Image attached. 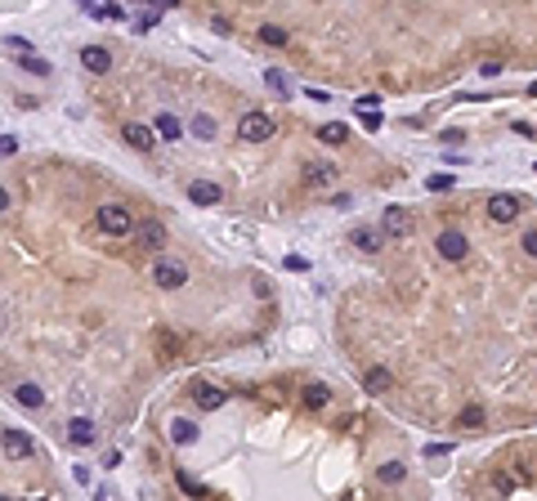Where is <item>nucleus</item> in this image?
I'll use <instances>...</instances> for the list:
<instances>
[{
  "label": "nucleus",
  "instance_id": "20",
  "mask_svg": "<svg viewBox=\"0 0 537 501\" xmlns=\"http://www.w3.org/2000/svg\"><path fill=\"white\" fill-rule=\"evenodd\" d=\"M327 399H332V390H327V385H318V381L305 385V408L318 412V408H327Z\"/></svg>",
  "mask_w": 537,
  "mask_h": 501
},
{
  "label": "nucleus",
  "instance_id": "10",
  "mask_svg": "<svg viewBox=\"0 0 537 501\" xmlns=\"http://www.w3.org/2000/svg\"><path fill=\"white\" fill-rule=\"evenodd\" d=\"M350 242H354V247H358V251H367V255H376V251H381V247H385V233H381V229H354V233H350Z\"/></svg>",
  "mask_w": 537,
  "mask_h": 501
},
{
  "label": "nucleus",
  "instance_id": "17",
  "mask_svg": "<svg viewBox=\"0 0 537 501\" xmlns=\"http://www.w3.org/2000/svg\"><path fill=\"white\" fill-rule=\"evenodd\" d=\"M171 439L179 443V448H188V443L197 439V425H193V421H184V417H179V421H171Z\"/></svg>",
  "mask_w": 537,
  "mask_h": 501
},
{
  "label": "nucleus",
  "instance_id": "14",
  "mask_svg": "<svg viewBox=\"0 0 537 501\" xmlns=\"http://www.w3.org/2000/svg\"><path fill=\"white\" fill-rule=\"evenodd\" d=\"M224 399H229V394H224L220 385H197V408H202V412L224 408Z\"/></svg>",
  "mask_w": 537,
  "mask_h": 501
},
{
  "label": "nucleus",
  "instance_id": "13",
  "mask_svg": "<svg viewBox=\"0 0 537 501\" xmlns=\"http://www.w3.org/2000/svg\"><path fill=\"white\" fill-rule=\"evenodd\" d=\"M188 197H193L197 206H220V197H224V188L220 184H206V179H197L193 188H188Z\"/></svg>",
  "mask_w": 537,
  "mask_h": 501
},
{
  "label": "nucleus",
  "instance_id": "18",
  "mask_svg": "<svg viewBox=\"0 0 537 501\" xmlns=\"http://www.w3.org/2000/svg\"><path fill=\"white\" fill-rule=\"evenodd\" d=\"M318 139H323V144H345V139H350V126L327 121V126H318Z\"/></svg>",
  "mask_w": 537,
  "mask_h": 501
},
{
  "label": "nucleus",
  "instance_id": "25",
  "mask_svg": "<svg viewBox=\"0 0 537 501\" xmlns=\"http://www.w3.org/2000/svg\"><path fill=\"white\" fill-rule=\"evenodd\" d=\"M265 81H269V90L278 94V99H291V85H287V77H282V72H265Z\"/></svg>",
  "mask_w": 537,
  "mask_h": 501
},
{
  "label": "nucleus",
  "instance_id": "27",
  "mask_svg": "<svg viewBox=\"0 0 537 501\" xmlns=\"http://www.w3.org/2000/svg\"><path fill=\"white\" fill-rule=\"evenodd\" d=\"M18 68H23V72H32V77H45V72H50V63L32 54V59H18Z\"/></svg>",
  "mask_w": 537,
  "mask_h": 501
},
{
  "label": "nucleus",
  "instance_id": "24",
  "mask_svg": "<svg viewBox=\"0 0 537 501\" xmlns=\"http://www.w3.org/2000/svg\"><path fill=\"white\" fill-rule=\"evenodd\" d=\"M175 479H179V488H184V493H188V497H193V501H206V488H202V484H197V479H188V475H184V470H179V475H175Z\"/></svg>",
  "mask_w": 537,
  "mask_h": 501
},
{
  "label": "nucleus",
  "instance_id": "15",
  "mask_svg": "<svg viewBox=\"0 0 537 501\" xmlns=\"http://www.w3.org/2000/svg\"><path fill=\"white\" fill-rule=\"evenodd\" d=\"M68 439H72V443H77V448H86V443L94 439V421H86V417H77V421H72V425H68Z\"/></svg>",
  "mask_w": 537,
  "mask_h": 501
},
{
  "label": "nucleus",
  "instance_id": "36",
  "mask_svg": "<svg viewBox=\"0 0 537 501\" xmlns=\"http://www.w3.org/2000/svg\"><path fill=\"white\" fill-rule=\"evenodd\" d=\"M0 211H9V193H5V188H0Z\"/></svg>",
  "mask_w": 537,
  "mask_h": 501
},
{
  "label": "nucleus",
  "instance_id": "4",
  "mask_svg": "<svg viewBox=\"0 0 537 501\" xmlns=\"http://www.w3.org/2000/svg\"><path fill=\"white\" fill-rule=\"evenodd\" d=\"M435 247H439V255H444V260H452V264L470 255V242H466V233H461V229H444Z\"/></svg>",
  "mask_w": 537,
  "mask_h": 501
},
{
  "label": "nucleus",
  "instance_id": "6",
  "mask_svg": "<svg viewBox=\"0 0 537 501\" xmlns=\"http://www.w3.org/2000/svg\"><path fill=\"white\" fill-rule=\"evenodd\" d=\"M121 135H126V144L139 148V153H153V144H157V135L144 126V121H126V130H121Z\"/></svg>",
  "mask_w": 537,
  "mask_h": 501
},
{
  "label": "nucleus",
  "instance_id": "11",
  "mask_svg": "<svg viewBox=\"0 0 537 501\" xmlns=\"http://www.w3.org/2000/svg\"><path fill=\"white\" fill-rule=\"evenodd\" d=\"M385 233H390V238H408L412 233V220H408L403 206H390V211H385Z\"/></svg>",
  "mask_w": 537,
  "mask_h": 501
},
{
  "label": "nucleus",
  "instance_id": "33",
  "mask_svg": "<svg viewBox=\"0 0 537 501\" xmlns=\"http://www.w3.org/2000/svg\"><path fill=\"white\" fill-rule=\"evenodd\" d=\"M9 153H18V139L14 135H0V157H9Z\"/></svg>",
  "mask_w": 537,
  "mask_h": 501
},
{
  "label": "nucleus",
  "instance_id": "32",
  "mask_svg": "<svg viewBox=\"0 0 537 501\" xmlns=\"http://www.w3.org/2000/svg\"><path fill=\"white\" fill-rule=\"evenodd\" d=\"M524 255H533V260H537V229L524 233Z\"/></svg>",
  "mask_w": 537,
  "mask_h": 501
},
{
  "label": "nucleus",
  "instance_id": "22",
  "mask_svg": "<svg viewBox=\"0 0 537 501\" xmlns=\"http://www.w3.org/2000/svg\"><path fill=\"white\" fill-rule=\"evenodd\" d=\"M457 421L466 425V430H475V425H484V408H479V403H470V408H461Z\"/></svg>",
  "mask_w": 537,
  "mask_h": 501
},
{
  "label": "nucleus",
  "instance_id": "31",
  "mask_svg": "<svg viewBox=\"0 0 537 501\" xmlns=\"http://www.w3.org/2000/svg\"><path fill=\"white\" fill-rule=\"evenodd\" d=\"M157 18H162V9H148V14H139V18H135V27H139V32H148V27H153Z\"/></svg>",
  "mask_w": 537,
  "mask_h": 501
},
{
  "label": "nucleus",
  "instance_id": "23",
  "mask_svg": "<svg viewBox=\"0 0 537 501\" xmlns=\"http://www.w3.org/2000/svg\"><path fill=\"white\" fill-rule=\"evenodd\" d=\"M157 135H162V139H179V121L171 117V112H162V117H157Z\"/></svg>",
  "mask_w": 537,
  "mask_h": 501
},
{
  "label": "nucleus",
  "instance_id": "38",
  "mask_svg": "<svg viewBox=\"0 0 537 501\" xmlns=\"http://www.w3.org/2000/svg\"><path fill=\"white\" fill-rule=\"evenodd\" d=\"M0 501H9V497H0Z\"/></svg>",
  "mask_w": 537,
  "mask_h": 501
},
{
  "label": "nucleus",
  "instance_id": "16",
  "mask_svg": "<svg viewBox=\"0 0 537 501\" xmlns=\"http://www.w3.org/2000/svg\"><path fill=\"white\" fill-rule=\"evenodd\" d=\"M14 399L23 403V408H41V403H45V394H41V385L23 381V385H18V390H14Z\"/></svg>",
  "mask_w": 537,
  "mask_h": 501
},
{
  "label": "nucleus",
  "instance_id": "34",
  "mask_svg": "<svg viewBox=\"0 0 537 501\" xmlns=\"http://www.w3.org/2000/svg\"><path fill=\"white\" fill-rule=\"evenodd\" d=\"M493 488H497V493H511L515 479H511V475H497V479H493Z\"/></svg>",
  "mask_w": 537,
  "mask_h": 501
},
{
  "label": "nucleus",
  "instance_id": "21",
  "mask_svg": "<svg viewBox=\"0 0 537 501\" xmlns=\"http://www.w3.org/2000/svg\"><path fill=\"white\" fill-rule=\"evenodd\" d=\"M403 475H408V466H403V461H385V466L376 470V479H381V484H403Z\"/></svg>",
  "mask_w": 537,
  "mask_h": 501
},
{
  "label": "nucleus",
  "instance_id": "2",
  "mask_svg": "<svg viewBox=\"0 0 537 501\" xmlns=\"http://www.w3.org/2000/svg\"><path fill=\"white\" fill-rule=\"evenodd\" d=\"M238 135L247 139V144H265V139H273V117H265V112H247V117L238 121Z\"/></svg>",
  "mask_w": 537,
  "mask_h": 501
},
{
  "label": "nucleus",
  "instance_id": "12",
  "mask_svg": "<svg viewBox=\"0 0 537 501\" xmlns=\"http://www.w3.org/2000/svg\"><path fill=\"white\" fill-rule=\"evenodd\" d=\"M305 184H314V188L336 184V166H332V162H309V166H305Z\"/></svg>",
  "mask_w": 537,
  "mask_h": 501
},
{
  "label": "nucleus",
  "instance_id": "7",
  "mask_svg": "<svg viewBox=\"0 0 537 501\" xmlns=\"http://www.w3.org/2000/svg\"><path fill=\"white\" fill-rule=\"evenodd\" d=\"M81 63H86V72H94V77H103V72L112 68V54L103 50V45H86V50H81Z\"/></svg>",
  "mask_w": 537,
  "mask_h": 501
},
{
  "label": "nucleus",
  "instance_id": "37",
  "mask_svg": "<svg viewBox=\"0 0 537 501\" xmlns=\"http://www.w3.org/2000/svg\"><path fill=\"white\" fill-rule=\"evenodd\" d=\"M529 94H533V99H537V85H533V90H529Z\"/></svg>",
  "mask_w": 537,
  "mask_h": 501
},
{
  "label": "nucleus",
  "instance_id": "3",
  "mask_svg": "<svg viewBox=\"0 0 537 501\" xmlns=\"http://www.w3.org/2000/svg\"><path fill=\"white\" fill-rule=\"evenodd\" d=\"M488 220H493V224L520 220V197H515V193H493V197H488Z\"/></svg>",
  "mask_w": 537,
  "mask_h": 501
},
{
  "label": "nucleus",
  "instance_id": "19",
  "mask_svg": "<svg viewBox=\"0 0 537 501\" xmlns=\"http://www.w3.org/2000/svg\"><path fill=\"white\" fill-rule=\"evenodd\" d=\"M363 385H367V394H385L390 390V372H385V367H372V372L363 376Z\"/></svg>",
  "mask_w": 537,
  "mask_h": 501
},
{
  "label": "nucleus",
  "instance_id": "30",
  "mask_svg": "<svg viewBox=\"0 0 537 501\" xmlns=\"http://www.w3.org/2000/svg\"><path fill=\"white\" fill-rule=\"evenodd\" d=\"M193 135H197V139H211V135H215V121H211V117H197V121H193Z\"/></svg>",
  "mask_w": 537,
  "mask_h": 501
},
{
  "label": "nucleus",
  "instance_id": "8",
  "mask_svg": "<svg viewBox=\"0 0 537 501\" xmlns=\"http://www.w3.org/2000/svg\"><path fill=\"white\" fill-rule=\"evenodd\" d=\"M139 247H144V251H162V247H166V229H162V220L139 224Z\"/></svg>",
  "mask_w": 537,
  "mask_h": 501
},
{
  "label": "nucleus",
  "instance_id": "9",
  "mask_svg": "<svg viewBox=\"0 0 537 501\" xmlns=\"http://www.w3.org/2000/svg\"><path fill=\"white\" fill-rule=\"evenodd\" d=\"M0 443H5V452H9V457H18V461H23V457H32V452H36V443L27 439L23 430H5V439H0Z\"/></svg>",
  "mask_w": 537,
  "mask_h": 501
},
{
  "label": "nucleus",
  "instance_id": "29",
  "mask_svg": "<svg viewBox=\"0 0 537 501\" xmlns=\"http://www.w3.org/2000/svg\"><path fill=\"white\" fill-rule=\"evenodd\" d=\"M358 121H363L367 130H381V108H358Z\"/></svg>",
  "mask_w": 537,
  "mask_h": 501
},
{
  "label": "nucleus",
  "instance_id": "5",
  "mask_svg": "<svg viewBox=\"0 0 537 501\" xmlns=\"http://www.w3.org/2000/svg\"><path fill=\"white\" fill-rule=\"evenodd\" d=\"M153 278H157V287H166V291H179V287L188 282V269H184V264H175V260H162V264H157V273H153Z\"/></svg>",
  "mask_w": 537,
  "mask_h": 501
},
{
  "label": "nucleus",
  "instance_id": "1",
  "mask_svg": "<svg viewBox=\"0 0 537 501\" xmlns=\"http://www.w3.org/2000/svg\"><path fill=\"white\" fill-rule=\"evenodd\" d=\"M94 220H99V229L108 233V238H130V233H135V215H130L126 206H117V202L99 206V211H94Z\"/></svg>",
  "mask_w": 537,
  "mask_h": 501
},
{
  "label": "nucleus",
  "instance_id": "35",
  "mask_svg": "<svg viewBox=\"0 0 537 501\" xmlns=\"http://www.w3.org/2000/svg\"><path fill=\"white\" fill-rule=\"evenodd\" d=\"M287 269L300 273V269H309V260H300V255H287Z\"/></svg>",
  "mask_w": 537,
  "mask_h": 501
},
{
  "label": "nucleus",
  "instance_id": "28",
  "mask_svg": "<svg viewBox=\"0 0 537 501\" xmlns=\"http://www.w3.org/2000/svg\"><path fill=\"white\" fill-rule=\"evenodd\" d=\"M260 41H265V45H287V32H282V27H260Z\"/></svg>",
  "mask_w": 537,
  "mask_h": 501
},
{
  "label": "nucleus",
  "instance_id": "26",
  "mask_svg": "<svg viewBox=\"0 0 537 501\" xmlns=\"http://www.w3.org/2000/svg\"><path fill=\"white\" fill-rule=\"evenodd\" d=\"M452 184H457V179H452V175H444V170H435V175L426 179V188H430V193H448Z\"/></svg>",
  "mask_w": 537,
  "mask_h": 501
}]
</instances>
